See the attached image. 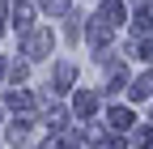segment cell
I'll use <instances>...</instances> for the list:
<instances>
[{"label": "cell", "instance_id": "obj_1", "mask_svg": "<svg viewBox=\"0 0 153 149\" xmlns=\"http://www.w3.org/2000/svg\"><path fill=\"white\" fill-rule=\"evenodd\" d=\"M47 47H51V34H47V30H43V34H34V39L26 43V51H30V60H38V55H43Z\"/></svg>", "mask_w": 153, "mask_h": 149}, {"label": "cell", "instance_id": "obj_2", "mask_svg": "<svg viewBox=\"0 0 153 149\" xmlns=\"http://www.w3.org/2000/svg\"><path fill=\"white\" fill-rule=\"evenodd\" d=\"M111 128H132V111H111Z\"/></svg>", "mask_w": 153, "mask_h": 149}, {"label": "cell", "instance_id": "obj_3", "mask_svg": "<svg viewBox=\"0 0 153 149\" xmlns=\"http://www.w3.org/2000/svg\"><path fill=\"white\" fill-rule=\"evenodd\" d=\"M9 107H22V111H26V107H30V94H22V89H13V94H9Z\"/></svg>", "mask_w": 153, "mask_h": 149}, {"label": "cell", "instance_id": "obj_4", "mask_svg": "<svg viewBox=\"0 0 153 149\" xmlns=\"http://www.w3.org/2000/svg\"><path fill=\"white\" fill-rule=\"evenodd\" d=\"M132 94H136V98H149V94H153V81H149V77L136 81V89H132Z\"/></svg>", "mask_w": 153, "mask_h": 149}, {"label": "cell", "instance_id": "obj_5", "mask_svg": "<svg viewBox=\"0 0 153 149\" xmlns=\"http://www.w3.org/2000/svg\"><path fill=\"white\" fill-rule=\"evenodd\" d=\"M76 111H81V115H85V111H94V94H81V98H76Z\"/></svg>", "mask_w": 153, "mask_h": 149}, {"label": "cell", "instance_id": "obj_6", "mask_svg": "<svg viewBox=\"0 0 153 149\" xmlns=\"http://www.w3.org/2000/svg\"><path fill=\"white\" fill-rule=\"evenodd\" d=\"M43 4H47V9H55V13H60V9H64V0H43Z\"/></svg>", "mask_w": 153, "mask_h": 149}, {"label": "cell", "instance_id": "obj_7", "mask_svg": "<svg viewBox=\"0 0 153 149\" xmlns=\"http://www.w3.org/2000/svg\"><path fill=\"white\" fill-rule=\"evenodd\" d=\"M0 72H4V64H0Z\"/></svg>", "mask_w": 153, "mask_h": 149}]
</instances>
